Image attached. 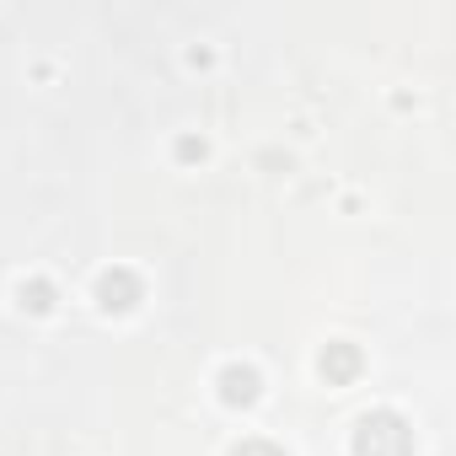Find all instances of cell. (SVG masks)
Listing matches in <instances>:
<instances>
[{
	"label": "cell",
	"mask_w": 456,
	"mask_h": 456,
	"mask_svg": "<svg viewBox=\"0 0 456 456\" xmlns=\"http://www.w3.org/2000/svg\"><path fill=\"white\" fill-rule=\"evenodd\" d=\"M408 429L392 419V413H381V419H365L360 424V456H408Z\"/></svg>",
	"instance_id": "1"
},
{
	"label": "cell",
	"mask_w": 456,
	"mask_h": 456,
	"mask_svg": "<svg viewBox=\"0 0 456 456\" xmlns=\"http://www.w3.org/2000/svg\"><path fill=\"white\" fill-rule=\"evenodd\" d=\"M237 456H280V451H274V445H264V440H253V445H242Z\"/></svg>",
	"instance_id": "2"
}]
</instances>
